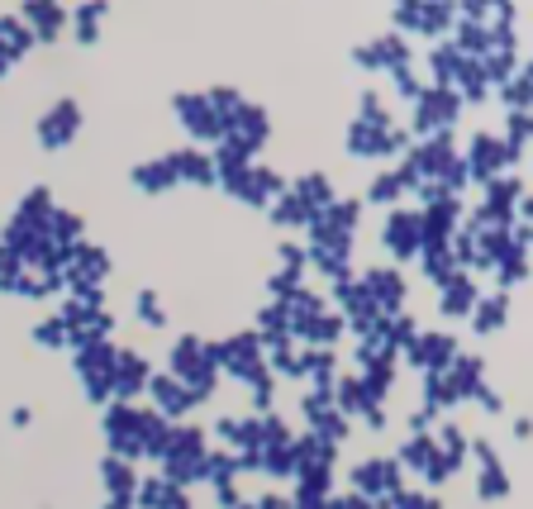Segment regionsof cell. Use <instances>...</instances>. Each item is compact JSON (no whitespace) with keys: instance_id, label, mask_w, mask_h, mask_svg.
<instances>
[{"instance_id":"f6af8a7d","label":"cell","mask_w":533,"mask_h":509,"mask_svg":"<svg viewBox=\"0 0 533 509\" xmlns=\"http://www.w3.org/2000/svg\"><path fill=\"white\" fill-rule=\"evenodd\" d=\"M510 120H505V133H500V139H505V148L514 152V158H524V143H528V110H505Z\"/></svg>"},{"instance_id":"8fae6325","label":"cell","mask_w":533,"mask_h":509,"mask_svg":"<svg viewBox=\"0 0 533 509\" xmlns=\"http://www.w3.org/2000/svg\"><path fill=\"white\" fill-rule=\"evenodd\" d=\"M400 352H405V362L420 367V371H443L457 358V338L443 333V329H429V333H414Z\"/></svg>"},{"instance_id":"5bb4252c","label":"cell","mask_w":533,"mask_h":509,"mask_svg":"<svg viewBox=\"0 0 533 509\" xmlns=\"http://www.w3.org/2000/svg\"><path fill=\"white\" fill-rule=\"evenodd\" d=\"M481 377H486V358H481V352H457V358L443 367L447 404H457V400H466V395H476Z\"/></svg>"},{"instance_id":"484cf974","label":"cell","mask_w":533,"mask_h":509,"mask_svg":"<svg viewBox=\"0 0 533 509\" xmlns=\"http://www.w3.org/2000/svg\"><path fill=\"white\" fill-rule=\"evenodd\" d=\"M305 267H320L329 281L353 277V248H310L305 243Z\"/></svg>"},{"instance_id":"6da1fadb","label":"cell","mask_w":533,"mask_h":509,"mask_svg":"<svg viewBox=\"0 0 533 509\" xmlns=\"http://www.w3.org/2000/svg\"><path fill=\"white\" fill-rule=\"evenodd\" d=\"M357 219H362V200H357V195H333L324 210L310 214L305 243H310V248H353Z\"/></svg>"},{"instance_id":"94428289","label":"cell","mask_w":533,"mask_h":509,"mask_svg":"<svg viewBox=\"0 0 533 509\" xmlns=\"http://www.w3.org/2000/svg\"><path fill=\"white\" fill-rule=\"evenodd\" d=\"M466 448H472V452L481 457V467H495V462H500V457H495V448L486 443V438H476V443H466Z\"/></svg>"},{"instance_id":"74e56055","label":"cell","mask_w":533,"mask_h":509,"mask_svg":"<svg viewBox=\"0 0 533 509\" xmlns=\"http://www.w3.org/2000/svg\"><path fill=\"white\" fill-rule=\"evenodd\" d=\"M400 195H405V186H400L395 167H386V172H376L372 181H366V200H372V205H391L395 210Z\"/></svg>"},{"instance_id":"e0dca14e","label":"cell","mask_w":533,"mask_h":509,"mask_svg":"<svg viewBox=\"0 0 533 509\" xmlns=\"http://www.w3.org/2000/svg\"><path fill=\"white\" fill-rule=\"evenodd\" d=\"M476 277L472 271H453L443 286H438V314L443 319H466L472 314V304H476Z\"/></svg>"},{"instance_id":"7a4b0ae2","label":"cell","mask_w":533,"mask_h":509,"mask_svg":"<svg viewBox=\"0 0 533 509\" xmlns=\"http://www.w3.org/2000/svg\"><path fill=\"white\" fill-rule=\"evenodd\" d=\"M210 352H214V367L229 371V377H239V381H248V386H257V381L272 377V367H266V352H262V338H257L253 329L220 338V343H210Z\"/></svg>"},{"instance_id":"ba28073f","label":"cell","mask_w":533,"mask_h":509,"mask_svg":"<svg viewBox=\"0 0 533 509\" xmlns=\"http://www.w3.org/2000/svg\"><path fill=\"white\" fill-rule=\"evenodd\" d=\"M357 281H362L366 300H372L381 314H400V310H405V300H410V281L400 277V267H366Z\"/></svg>"},{"instance_id":"4316f807","label":"cell","mask_w":533,"mask_h":509,"mask_svg":"<svg viewBox=\"0 0 533 509\" xmlns=\"http://www.w3.org/2000/svg\"><path fill=\"white\" fill-rule=\"evenodd\" d=\"M395 352H381V358H372L362 367V390H366V400H376L381 404V395H386V390L395 386Z\"/></svg>"},{"instance_id":"7bdbcfd3","label":"cell","mask_w":533,"mask_h":509,"mask_svg":"<svg viewBox=\"0 0 533 509\" xmlns=\"http://www.w3.org/2000/svg\"><path fill=\"white\" fill-rule=\"evenodd\" d=\"M433 457H438V443H433L429 433H414L410 443L400 448V462H405V467H420V471H424V467L433 462Z\"/></svg>"},{"instance_id":"11a10c76","label":"cell","mask_w":533,"mask_h":509,"mask_svg":"<svg viewBox=\"0 0 533 509\" xmlns=\"http://www.w3.org/2000/svg\"><path fill=\"white\" fill-rule=\"evenodd\" d=\"M81 386H86V395H91L95 404H110V400H114V386H110V377H86Z\"/></svg>"},{"instance_id":"03108f58","label":"cell","mask_w":533,"mask_h":509,"mask_svg":"<svg viewBox=\"0 0 533 509\" xmlns=\"http://www.w3.org/2000/svg\"><path fill=\"white\" fill-rule=\"evenodd\" d=\"M257 509H286V500H276V495H266V500H262Z\"/></svg>"},{"instance_id":"d590c367","label":"cell","mask_w":533,"mask_h":509,"mask_svg":"<svg viewBox=\"0 0 533 509\" xmlns=\"http://www.w3.org/2000/svg\"><path fill=\"white\" fill-rule=\"evenodd\" d=\"M266 214H272V224H276V229H305L314 210H305V205H300V200L286 191V195H276L272 205H266Z\"/></svg>"},{"instance_id":"816d5d0a","label":"cell","mask_w":533,"mask_h":509,"mask_svg":"<svg viewBox=\"0 0 533 509\" xmlns=\"http://www.w3.org/2000/svg\"><path fill=\"white\" fill-rule=\"evenodd\" d=\"M391 81H395V95H400V100H410V105H414V100L424 95V86H429V81L414 77V67H400V72H391Z\"/></svg>"},{"instance_id":"9c48e42d","label":"cell","mask_w":533,"mask_h":509,"mask_svg":"<svg viewBox=\"0 0 533 509\" xmlns=\"http://www.w3.org/2000/svg\"><path fill=\"white\" fill-rule=\"evenodd\" d=\"M33 133H39V143L43 148H67L81 133V105L72 95H62V100H53V105H48L43 114H39V124H33Z\"/></svg>"},{"instance_id":"83f0119b","label":"cell","mask_w":533,"mask_h":509,"mask_svg":"<svg viewBox=\"0 0 533 509\" xmlns=\"http://www.w3.org/2000/svg\"><path fill=\"white\" fill-rule=\"evenodd\" d=\"M372 48H376V58H381V72H400V67H410V58H414L410 39H405V33H395V29L376 33Z\"/></svg>"},{"instance_id":"ee69618b","label":"cell","mask_w":533,"mask_h":509,"mask_svg":"<svg viewBox=\"0 0 533 509\" xmlns=\"http://www.w3.org/2000/svg\"><path fill=\"white\" fill-rule=\"evenodd\" d=\"M310 423H314V438H324V443H333V448H339V438H348V414H339L333 404L324 414H314Z\"/></svg>"},{"instance_id":"f1b7e54d","label":"cell","mask_w":533,"mask_h":509,"mask_svg":"<svg viewBox=\"0 0 533 509\" xmlns=\"http://www.w3.org/2000/svg\"><path fill=\"white\" fill-rule=\"evenodd\" d=\"M114 348L110 338H100V343H86V348H77L72 358H77V371H81V381L86 377H110V367H114Z\"/></svg>"},{"instance_id":"db71d44e","label":"cell","mask_w":533,"mask_h":509,"mask_svg":"<svg viewBox=\"0 0 533 509\" xmlns=\"http://www.w3.org/2000/svg\"><path fill=\"white\" fill-rule=\"evenodd\" d=\"M20 271H24V262L14 258V252L0 243V291H14V281H20Z\"/></svg>"},{"instance_id":"e7e4bbea","label":"cell","mask_w":533,"mask_h":509,"mask_svg":"<svg viewBox=\"0 0 533 509\" xmlns=\"http://www.w3.org/2000/svg\"><path fill=\"white\" fill-rule=\"evenodd\" d=\"M105 509H133V495H114V500H105Z\"/></svg>"},{"instance_id":"91938a15","label":"cell","mask_w":533,"mask_h":509,"mask_svg":"<svg viewBox=\"0 0 533 509\" xmlns=\"http://www.w3.org/2000/svg\"><path fill=\"white\" fill-rule=\"evenodd\" d=\"M433 419H438V410H429V404H420V410L410 414V433H429Z\"/></svg>"},{"instance_id":"4fadbf2b","label":"cell","mask_w":533,"mask_h":509,"mask_svg":"<svg viewBox=\"0 0 533 509\" xmlns=\"http://www.w3.org/2000/svg\"><path fill=\"white\" fill-rule=\"evenodd\" d=\"M148 377H153V367H148L143 352H133V348H120L114 352V367H110V386H114V400H129L139 390H148Z\"/></svg>"},{"instance_id":"603a6c76","label":"cell","mask_w":533,"mask_h":509,"mask_svg":"<svg viewBox=\"0 0 533 509\" xmlns=\"http://www.w3.org/2000/svg\"><path fill=\"white\" fill-rule=\"evenodd\" d=\"M353 486H362L366 495H395L400 490V462H381V457H372V462H362V467H353Z\"/></svg>"},{"instance_id":"003e7915","label":"cell","mask_w":533,"mask_h":509,"mask_svg":"<svg viewBox=\"0 0 533 509\" xmlns=\"http://www.w3.org/2000/svg\"><path fill=\"white\" fill-rule=\"evenodd\" d=\"M5 72H10V62H5V58H0V77H5Z\"/></svg>"},{"instance_id":"680465c9","label":"cell","mask_w":533,"mask_h":509,"mask_svg":"<svg viewBox=\"0 0 533 509\" xmlns=\"http://www.w3.org/2000/svg\"><path fill=\"white\" fill-rule=\"evenodd\" d=\"M476 400H481V410H491V414H495V410H505V395H500L495 386H486V381L476 386Z\"/></svg>"},{"instance_id":"c3c4849f","label":"cell","mask_w":533,"mask_h":509,"mask_svg":"<svg viewBox=\"0 0 533 509\" xmlns=\"http://www.w3.org/2000/svg\"><path fill=\"white\" fill-rule=\"evenodd\" d=\"M205 100H210V110L224 120V114H233V110L243 105V91H239V86H210V91H205Z\"/></svg>"},{"instance_id":"f546056e","label":"cell","mask_w":533,"mask_h":509,"mask_svg":"<svg viewBox=\"0 0 533 509\" xmlns=\"http://www.w3.org/2000/svg\"><path fill=\"white\" fill-rule=\"evenodd\" d=\"M457 62H462V53H457V48L447 43V39H438V43H433V48H429V72H433V81H429V86H447V91H453Z\"/></svg>"},{"instance_id":"52a82bcc","label":"cell","mask_w":533,"mask_h":509,"mask_svg":"<svg viewBox=\"0 0 533 509\" xmlns=\"http://www.w3.org/2000/svg\"><path fill=\"white\" fill-rule=\"evenodd\" d=\"M457 24L453 5H443V0H405V5H395V33H424V39H447V29Z\"/></svg>"},{"instance_id":"681fc988","label":"cell","mask_w":533,"mask_h":509,"mask_svg":"<svg viewBox=\"0 0 533 509\" xmlns=\"http://www.w3.org/2000/svg\"><path fill=\"white\" fill-rule=\"evenodd\" d=\"M300 291V271H286V267H281V271H272V277H266V295H272V300H291Z\"/></svg>"},{"instance_id":"30bf717a","label":"cell","mask_w":533,"mask_h":509,"mask_svg":"<svg viewBox=\"0 0 533 509\" xmlns=\"http://www.w3.org/2000/svg\"><path fill=\"white\" fill-rule=\"evenodd\" d=\"M381 248H386L395 262H414V258H420V210L395 205L386 214V224H381Z\"/></svg>"},{"instance_id":"277c9868","label":"cell","mask_w":533,"mask_h":509,"mask_svg":"<svg viewBox=\"0 0 533 509\" xmlns=\"http://www.w3.org/2000/svg\"><path fill=\"white\" fill-rule=\"evenodd\" d=\"M457 114H462L457 91H447V86H424V95L414 100V114H410L405 129H410V139L420 143V139H433V133L453 129Z\"/></svg>"},{"instance_id":"6f0895ef","label":"cell","mask_w":533,"mask_h":509,"mask_svg":"<svg viewBox=\"0 0 533 509\" xmlns=\"http://www.w3.org/2000/svg\"><path fill=\"white\" fill-rule=\"evenodd\" d=\"M272 400H276V381L266 377V381L253 386V410H266V414H272Z\"/></svg>"},{"instance_id":"7402d4cb","label":"cell","mask_w":533,"mask_h":509,"mask_svg":"<svg viewBox=\"0 0 533 509\" xmlns=\"http://www.w3.org/2000/svg\"><path fill=\"white\" fill-rule=\"evenodd\" d=\"M133 186H139V191H148V195H162V191H172V186H181L176 181V172H172V158H143V162H133Z\"/></svg>"},{"instance_id":"8992f818","label":"cell","mask_w":533,"mask_h":509,"mask_svg":"<svg viewBox=\"0 0 533 509\" xmlns=\"http://www.w3.org/2000/svg\"><path fill=\"white\" fill-rule=\"evenodd\" d=\"M466 177H472L476 186H486L491 177H500L505 167H519V158L505 148V139L500 133H491V129H481V133H472V143H466Z\"/></svg>"},{"instance_id":"2e32d148","label":"cell","mask_w":533,"mask_h":509,"mask_svg":"<svg viewBox=\"0 0 533 509\" xmlns=\"http://www.w3.org/2000/svg\"><path fill=\"white\" fill-rule=\"evenodd\" d=\"M20 20L33 33V43H58V33L67 29V10L53 5V0H24Z\"/></svg>"},{"instance_id":"d6a6232c","label":"cell","mask_w":533,"mask_h":509,"mask_svg":"<svg viewBox=\"0 0 533 509\" xmlns=\"http://www.w3.org/2000/svg\"><path fill=\"white\" fill-rule=\"evenodd\" d=\"M58 210V200H53V186H29L24 200L14 205V214L29 219V224H48V214Z\"/></svg>"},{"instance_id":"b9f144b4","label":"cell","mask_w":533,"mask_h":509,"mask_svg":"<svg viewBox=\"0 0 533 509\" xmlns=\"http://www.w3.org/2000/svg\"><path fill=\"white\" fill-rule=\"evenodd\" d=\"M524 271H528V267H524V252H519V248H510V252H505V258H500V262H495V281H500V291H505V295H510V291H514V286H519V281H524Z\"/></svg>"},{"instance_id":"d6986e66","label":"cell","mask_w":533,"mask_h":509,"mask_svg":"<svg viewBox=\"0 0 533 509\" xmlns=\"http://www.w3.org/2000/svg\"><path fill=\"white\" fill-rule=\"evenodd\" d=\"M172 158V172H176V181H195V186H214L220 177H214V162H210V152H200V148H172L167 152Z\"/></svg>"},{"instance_id":"9a60e30c","label":"cell","mask_w":533,"mask_h":509,"mask_svg":"<svg viewBox=\"0 0 533 509\" xmlns=\"http://www.w3.org/2000/svg\"><path fill=\"white\" fill-rule=\"evenodd\" d=\"M481 210H491L500 224H514V205H519V195H524V181L514 177V172H500V177H491L486 186H481Z\"/></svg>"},{"instance_id":"836d02e7","label":"cell","mask_w":533,"mask_h":509,"mask_svg":"<svg viewBox=\"0 0 533 509\" xmlns=\"http://www.w3.org/2000/svg\"><path fill=\"white\" fill-rule=\"evenodd\" d=\"M210 162H214V177H229V172H243V167H253L257 158H253L243 143L220 139V143H214V152H210Z\"/></svg>"},{"instance_id":"d4e9b609","label":"cell","mask_w":533,"mask_h":509,"mask_svg":"<svg viewBox=\"0 0 533 509\" xmlns=\"http://www.w3.org/2000/svg\"><path fill=\"white\" fill-rule=\"evenodd\" d=\"M286 191H291L305 210H324L329 200L339 195V191H333V181H329V172H300V177L286 186Z\"/></svg>"},{"instance_id":"bcb514c9","label":"cell","mask_w":533,"mask_h":509,"mask_svg":"<svg viewBox=\"0 0 533 509\" xmlns=\"http://www.w3.org/2000/svg\"><path fill=\"white\" fill-rule=\"evenodd\" d=\"M133 304H139V310H133V314H139V324H148V329H167V310H162L158 291H139V300H133Z\"/></svg>"},{"instance_id":"ab89813d","label":"cell","mask_w":533,"mask_h":509,"mask_svg":"<svg viewBox=\"0 0 533 509\" xmlns=\"http://www.w3.org/2000/svg\"><path fill=\"white\" fill-rule=\"evenodd\" d=\"M420 267H424V277H429V281H438V286H443L447 277H453V271H462V267L453 262V252H447V248H424V252H420Z\"/></svg>"},{"instance_id":"e575fe53","label":"cell","mask_w":533,"mask_h":509,"mask_svg":"<svg viewBox=\"0 0 533 509\" xmlns=\"http://www.w3.org/2000/svg\"><path fill=\"white\" fill-rule=\"evenodd\" d=\"M357 120H362V124H372V129H391V124H395V114H391V105H386V95H381L376 86H366V91L357 95Z\"/></svg>"},{"instance_id":"ffe728a7","label":"cell","mask_w":533,"mask_h":509,"mask_svg":"<svg viewBox=\"0 0 533 509\" xmlns=\"http://www.w3.org/2000/svg\"><path fill=\"white\" fill-rule=\"evenodd\" d=\"M343 314L339 310H324V314H314V319H305V324H295L291 329V338H305V348H333L343 338Z\"/></svg>"},{"instance_id":"5b68a950","label":"cell","mask_w":533,"mask_h":509,"mask_svg":"<svg viewBox=\"0 0 533 509\" xmlns=\"http://www.w3.org/2000/svg\"><path fill=\"white\" fill-rule=\"evenodd\" d=\"M172 110H176V124L191 133V148H195V143H220V139H224V120L210 110L205 91H176V95H172Z\"/></svg>"},{"instance_id":"3957f363","label":"cell","mask_w":533,"mask_h":509,"mask_svg":"<svg viewBox=\"0 0 533 509\" xmlns=\"http://www.w3.org/2000/svg\"><path fill=\"white\" fill-rule=\"evenodd\" d=\"M214 186H224V191L233 195V200H243V205H253V210H266L276 195H286V177L276 172V167H262V162H253V167H243V172H229V177H220Z\"/></svg>"},{"instance_id":"1f68e13d","label":"cell","mask_w":533,"mask_h":509,"mask_svg":"<svg viewBox=\"0 0 533 509\" xmlns=\"http://www.w3.org/2000/svg\"><path fill=\"white\" fill-rule=\"evenodd\" d=\"M48 239H53L58 248H72V243H81V229H86V219H81L77 210H53V214H48Z\"/></svg>"},{"instance_id":"ac0fdd59","label":"cell","mask_w":533,"mask_h":509,"mask_svg":"<svg viewBox=\"0 0 533 509\" xmlns=\"http://www.w3.org/2000/svg\"><path fill=\"white\" fill-rule=\"evenodd\" d=\"M148 395H153V410L162 419H176V414L191 410V390L181 386L172 371H153V377H148Z\"/></svg>"},{"instance_id":"7dc6e473","label":"cell","mask_w":533,"mask_h":509,"mask_svg":"<svg viewBox=\"0 0 533 509\" xmlns=\"http://www.w3.org/2000/svg\"><path fill=\"white\" fill-rule=\"evenodd\" d=\"M33 343H39V348H67V324L58 314L39 319V324H33Z\"/></svg>"},{"instance_id":"44dd1931","label":"cell","mask_w":533,"mask_h":509,"mask_svg":"<svg viewBox=\"0 0 533 509\" xmlns=\"http://www.w3.org/2000/svg\"><path fill=\"white\" fill-rule=\"evenodd\" d=\"M343 148L353 152V158H391L386 129H372V124H362V120H353V124L343 129Z\"/></svg>"},{"instance_id":"be15d7a7","label":"cell","mask_w":533,"mask_h":509,"mask_svg":"<svg viewBox=\"0 0 533 509\" xmlns=\"http://www.w3.org/2000/svg\"><path fill=\"white\" fill-rule=\"evenodd\" d=\"M29 419H33V410H29V404H20V410H14V419H10V423H14V429H24Z\"/></svg>"},{"instance_id":"7c38bea8","label":"cell","mask_w":533,"mask_h":509,"mask_svg":"<svg viewBox=\"0 0 533 509\" xmlns=\"http://www.w3.org/2000/svg\"><path fill=\"white\" fill-rule=\"evenodd\" d=\"M224 139L243 143L248 152H257L266 139H272V120H266V110L253 105V100H243L233 114H224Z\"/></svg>"},{"instance_id":"8d00e7d4","label":"cell","mask_w":533,"mask_h":509,"mask_svg":"<svg viewBox=\"0 0 533 509\" xmlns=\"http://www.w3.org/2000/svg\"><path fill=\"white\" fill-rule=\"evenodd\" d=\"M495 91H500V100H505L510 110H528V95H533V72L519 62V72H514L510 81H500Z\"/></svg>"},{"instance_id":"f35d334b","label":"cell","mask_w":533,"mask_h":509,"mask_svg":"<svg viewBox=\"0 0 533 509\" xmlns=\"http://www.w3.org/2000/svg\"><path fill=\"white\" fill-rule=\"evenodd\" d=\"M262 343L266 338H281V333H291V319H286V304L281 300H266L262 310H257V329H253Z\"/></svg>"},{"instance_id":"9f6ffc18","label":"cell","mask_w":533,"mask_h":509,"mask_svg":"<svg viewBox=\"0 0 533 509\" xmlns=\"http://www.w3.org/2000/svg\"><path fill=\"white\" fill-rule=\"evenodd\" d=\"M353 62H357V67H366V72H381V58H376V48H372V39H362V43H353Z\"/></svg>"},{"instance_id":"6125c7cd","label":"cell","mask_w":533,"mask_h":509,"mask_svg":"<svg viewBox=\"0 0 533 509\" xmlns=\"http://www.w3.org/2000/svg\"><path fill=\"white\" fill-rule=\"evenodd\" d=\"M362 419H366V429H386V410H381V404H366V410H362Z\"/></svg>"},{"instance_id":"cb8c5ba5","label":"cell","mask_w":533,"mask_h":509,"mask_svg":"<svg viewBox=\"0 0 533 509\" xmlns=\"http://www.w3.org/2000/svg\"><path fill=\"white\" fill-rule=\"evenodd\" d=\"M472 329L486 338V333H495V329H505V319H510V295L505 291H491V295H476V304H472Z\"/></svg>"},{"instance_id":"4dcf8cb0","label":"cell","mask_w":533,"mask_h":509,"mask_svg":"<svg viewBox=\"0 0 533 509\" xmlns=\"http://www.w3.org/2000/svg\"><path fill=\"white\" fill-rule=\"evenodd\" d=\"M110 14L105 0H91V5H77V10H67V24L77 29V43H95L100 39V20Z\"/></svg>"},{"instance_id":"f907efd6","label":"cell","mask_w":533,"mask_h":509,"mask_svg":"<svg viewBox=\"0 0 533 509\" xmlns=\"http://www.w3.org/2000/svg\"><path fill=\"white\" fill-rule=\"evenodd\" d=\"M481 495L486 500H500V495H510V477H505V467H481Z\"/></svg>"},{"instance_id":"60d3db41","label":"cell","mask_w":533,"mask_h":509,"mask_svg":"<svg viewBox=\"0 0 533 509\" xmlns=\"http://www.w3.org/2000/svg\"><path fill=\"white\" fill-rule=\"evenodd\" d=\"M100 477H105V486L114 490V495H133V467L124 462V457H105V467H100Z\"/></svg>"},{"instance_id":"f5cc1de1","label":"cell","mask_w":533,"mask_h":509,"mask_svg":"<svg viewBox=\"0 0 533 509\" xmlns=\"http://www.w3.org/2000/svg\"><path fill=\"white\" fill-rule=\"evenodd\" d=\"M276 258H281V267H286V271H300V277H305V243L281 239L276 243Z\"/></svg>"}]
</instances>
